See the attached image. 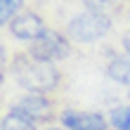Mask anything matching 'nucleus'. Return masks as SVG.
<instances>
[{
  "label": "nucleus",
  "mask_w": 130,
  "mask_h": 130,
  "mask_svg": "<svg viewBox=\"0 0 130 130\" xmlns=\"http://www.w3.org/2000/svg\"><path fill=\"white\" fill-rule=\"evenodd\" d=\"M12 73L17 83L21 88L31 90L33 95H43L52 90L59 80V73L57 69L52 66V62H43V59H36L33 55L28 57H19L12 66Z\"/></svg>",
  "instance_id": "nucleus-1"
},
{
  "label": "nucleus",
  "mask_w": 130,
  "mask_h": 130,
  "mask_svg": "<svg viewBox=\"0 0 130 130\" xmlns=\"http://www.w3.org/2000/svg\"><path fill=\"white\" fill-rule=\"evenodd\" d=\"M111 28V19L106 17L104 12H97V10H88V12H80L69 21L66 26V33L78 43H92L97 38H102L109 33Z\"/></svg>",
  "instance_id": "nucleus-2"
},
{
  "label": "nucleus",
  "mask_w": 130,
  "mask_h": 130,
  "mask_svg": "<svg viewBox=\"0 0 130 130\" xmlns=\"http://www.w3.org/2000/svg\"><path fill=\"white\" fill-rule=\"evenodd\" d=\"M31 55L43 62H55V59H64L69 55V43L55 31H45L38 40L31 45Z\"/></svg>",
  "instance_id": "nucleus-3"
},
{
  "label": "nucleus",
  "mask_w": 130,
  "mask_h": 130,
  "mask_svg": "<svg viewBox=\"0 0 130 130\" xmlns=\"http://www.w3.org/2000/svg\"><path fill=\"white\" fill-rule=\"evenodd\" d=\"M10 31L14 33V38H19V40H31L36 43L38 38H40L47 28H45L43 19L38 17L33 12H21L17 14L12 21H10Z\"/></svg>",
  "instance_id": "nucleus-4"
},
{
  "label": "nucleus",
  "mask_w": 130,
  "mask_h": 130,
  "mask_svg": "<svg viewBox=\"0 0 130 130\" xmlns=\"http://www.w3.org/2000/svg\"><path fill=\"white\" fill-rule=\"evenodd\" d=\"M62 123L69 130H104V118L99 113H83V111H64Z\"/></svg>",
  "instance_id": "nucleus-5"
},
{
  "label": "nucleus",
  "mask_w": 130,
  "mask_h": 130,
  "mask_svg": "<svg viewBox=\"0 0 130 130\" xmlns=\"http://www.w3.org/2000/svg\"><path fill=\"white\" fill-rule=\"evenodd\" d=\"M12 111H19V113H24L28 118L38 121V118L50 116V102L43 95H26V97H21L19 102L14 104Z\"/></svg>",
  "instance_id": "nucleus-6"
},
{
  "label": "nucleus",
  "mask_w": 130,
  "mask_h": 130,
  "mask_svg": "<svg viewBox=\"0 0 130 130\" xmlns=\"http://www.w3.org/2000/svg\"><path fill=\"white\" fill-rule=\"evenodd\" d=\"M109 78H113L116 83H123V85H130V55L125 57H116L106 69Z\"/></svg>",
  "instance_id": "nucleus-7"
},
{
  "label": "nucleus",
  "mask_w": 130,
  "mask_h": 130,
  "mask_svg": "<svg viewBox=\"0 0 130 130\" xmlns=\"http://www.w3.org/2000/svg\"><path fill=\"white\" fill-rule=\"evenodd\" d=\"M3 130H36V125H33V118L19 111H10L3 118Z\"/></svg>",
  "instance_id": "nucleus-8"
},
{
  "label": "nucleus",
  "mask_w": 130,
  "mask_h": 130,
  "mask_svg": "<svg viewBox=\"0 0 130 130\" xmlns=\"http://www.w3.org/2000/svg\"><path fill=\"white\" fill-rule=\"evenodd\" d=\"M111 125L116 130H130V106H121L111 113Z\"/></svg>",
  "instance_id": "nucleus-9"
},
{
  "label": "nucleus",
  "mask_w": 130,
  "mask_h": 130,
  "mask_svg": "<svg viewBox=\"0 0 130 130\" xmlns=\"http://www.w3.org/2000/svg\"><path fill=\"white\" fill-rule=\"evenodd\" d=\"M21 0H0V21L7 24V19H14V12L19 10Z\"/></svg>",
  "instance_id": "nucleus-10"
},
{
  "label": "nucleus",
  "mask_w": 130,
  "mask_h": 130,
  "mask_svg": "<svg viewBox=\"0 0 130 130\" xmlns=\"http://www.w3.org/2000/svg\"><path fill=\"white\" fill-rule=\"evenodd\" d=\"M83 3H85L90 10H97V12H106L109 10V7H113L118 3V0H83Z\"/></svg>",
  "instance_id": "nucleus-11"
},
{
  "label": "nucleus",
  "mask_w": 130,
  "mask_h": 130,
  "mask_svg": "<svg viewBox=\"0 0 130 130\" xmlns=\"http://www.w3.org/2000/svg\"><path fill=\"white\" fill-rule=\"evenodd\" d=\"M123 47H125V50L130 52V31H128V33L123 36Z\"/></svg>",
  "instance_id": "nucleus-12"
}]
</instances>
